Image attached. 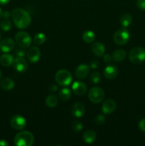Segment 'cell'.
<instances>
[{
    "label": "cell",
    "mask_w": 145,
    "mask_h": 146,
    "mask_svg": "<svg viewBox=\"0 0 145 146\" xmlns=\"http://www.w3.org/2000/svg\"><path fill=\"white\" fill-rule=\"evenodd\" d=\"M130 34L126 28L120 29L115 32L114 35V41L118 45H125L129 41Z\"/></svg>",
    "instance_id": "7"
},
{
    "label": "cell",
    "mask_w": 145,
    "mask_h": 146,
    "mask_svg": "<svg viewBox=\"0 0 145 146\" xmlns=\"http://www.w3.org/2000/svg\"><path fill=\"white\" fill-rule=\"evenodd\" d=\"M1 70H0V78H1Z\"/></svg>",
    "instance_id": "41"
},
{
    "label": "cell",
    "mask_w": 145,
    "mask_h": 146,
    "mask_svg": "<svg viewBox=\"0 0 145 146\" xmlns=\"http://www.w3.org/2000/svg\"><path fill=\"white\" fill-rule=\"evenodd\" d=\"M90 67L85 64H82L78 66L75 70V75L80 79H84L89 74Z\"/></svg>",
    "instance_id": "14"
},
{
    "label": "cell",
    "mask_w": 145,
    "mask_h": 146,
    "mask_svg": "<svg viewBox=\"0 0 145 146\" xmlns=\"http://www.w3.org/2000/svg\"><path fill=\"white\" fill-rule=\"evenodd\" d=\"M34 143V135L28 131H21L14 138V144L17 146H31Z\"/></svg>",
    "instance_id": "2"
},
{
    "label": "cell",
    "mask_w": 145,
    "mask_h": 146,
    "mask_svg": "<svg viewBox=\"0 0 145 146\" xmlns=\"http://www.w3.org/2000/svg\"><path fill=\"white\" fill-rule=\"evenodd\" d=\"M132 21V17L130 14H125L121 17L120 23L121 25L125 28L129 27Z\"/></svg>",
    "instance_id": "24"
},
{
    "label": "cell",
    "mask_w": 145,
    "mask_h": 146,
    "mask_svg": "<svg viewBox=\"0 0 145 146\" xmlns=\"http://www.w3.org/2000/svg\"><path fill=\"white\" fill-rule=\"evenodd\" d=\"M15 40L18 46L24 48L29 47L32 42L31 36L26 31H18L15 35Z\"/></svg>",
    "instance_id": "5"
},
{
    "label": "cell",
    "mask_w": 145,
    "mask_h": 146,
    "mask_svg": "<svg viewBox=\"0 0 145 146\" xmlns=\"http://www.w3.org/2000/svg\"><path fill=\"white\" fill-rule=\"evenodd\" d=\"M136 7L142 11H145V0H137Z\"/></svg>",
    "instance_id": "32"
},
{
    "label": "cell",
    "mask_w": 145,
    "mask_h": 146,
    "mask_svg": "<svg viewBox=\"0 0 145 146\" xmlns=\"http://www.w3.org/2000/svg\"><path fill=\"white\" fill-rule=\"evenodd\" d=\"M85 112V106L80 102H77L73 104L71 108V113L75 118H81L84 115Z\"/></svg>",
    "instance_id": "13"
},
{
    "label": "cell",
    "mask_w": 145,
    "mask_h": 146,
    "mask_svg": "<svg viewBox=\"0 0 145 146\" xmlns=\"http://www.w3.org/2000/svg\"><path fill=\"white\" fill-rule=\"evenodd\" d=\"M112 56L109 54H104V56H103V61L105 63H107V64H109V63L111 62L112 61Z\"/></svg>",
    "instance_id": "33"
},
{
    "label": "cell",
    "mask_w": 145,
    "mask_h": 146,
    "mask_svg": "<svg viewBox=\"0 0 145 146\" xmlns=\"http://www.w3.org/2000/svg\"><path fill=\"white\" fill-rule=\"evenodd\" d=\"M105 122V117L104 115H98L95 117V123L97 125H102Z\"/></svg>",
    "instance_id": "30"
},
{
    "label": "cell",
    "mask_w": 145,
    "mask_h": 146,
    "mask_svg": "<svg viewBox=\"0 0 145 146\" xmlns=\"http://www.w3.org/2000/svg\"><path fill=\"white\" fill-rule=\"evenodd\" d=\"M90 68H92V69H95V68H98V67L99 66V62L96 60H92L90 62Z\"/></svg>",
    "instance_id": "35"
},
{
    "label": "cell",
    "mask_w": 145,
    "mask_h": 146,
    "mask_svg": "<svg viewBox=\"0 0 145 146\" xmlns=\"http://www.w3.org/2000/svg\"><path fill=\"white\" fill-rule=\"evenodd\" d=\"M126 51L123 49H116L112 52V58L116 62H121L126 58Z\"/></svg>",
    "instance_id": "20"
},
{
    "label": "cell",
    "mask_w": 145,
    "mask_h": 146,
    "mask_svg": "<svg viewBox=\"0 0 145 146\" xmlns=\"http://www.w3.org/2000/svg\"><path fill=\"white\" fill-rule=\"evenodd\" d=\"M0 39H1V34H0Z\"/></svg>",
    "instance_id": "42"
},
{
    "label": "cell",
    "mask_w": 145,
    "mask_h": 146,
    "mask_svg": "<svg viewBox=\"0 0 145 146\" xmlns=\"http://www.w3.org/2000/svg\"><path fill=\"white\" fill-rule=\"evenodd\" d=\"M117 107L116 102L113 99H107L102 105V111L104 114H110L115 111Z\"/></svg>",
    "instance_id": "11"
},
{
    "label": "cell",
    "mask_w": 145,
    "mask_h": 146,
    "mask_svg": "<svg viewBox=\"0 0 145 146\" xmlns=\"http://www.w3.org/2000/svg\"><path fill=\"white\" fill-rule=\"evenodd\" d=\"M0 27L3 31H9L11 28V22L9 19H4L0 22Z\"/></svg>",
    "instance_id": "27"
},
{
    "label": "cell",
    "mask_w": 145,
    "mask_h": 146,
    "mask_svg": "<svg viewBox=\"0 0 145 146\" xmlns=\"http://www.w3.org/2000/svg\"><path fill=\"white\" fill-rule=\"evenodd\" d=\"M58 98L54 95H49L45 99V104L49 108H54L58 104Z\"/></svg>",
    "instance_id": "25"
},
{
    "label": "cell",
    "mask_w": 145,
    "mask_h": 146,
    "mask_svg": "<svg viewBox=\"0 0 145 146\" xmlns=\"http://www.w3.org/2000/svg\"><path fill=\"white\" fill-rule=\"evenodd\" d=\"M91 48H92V51L93 52V54L96 56L101 57L105 54V47L102 43L95 42L94 44H92Z\"/></svg>",
    "instance_id": "17"
},
{
    "label": "cell",
    "mask_w": 145,
    "mask_h": 146,
    "mask_svg": "<svg viewBox=\"0 0 145 146\" xmlns=\"http://www.w3.org/2000/svg\"><path fill=\"white\" fill-rule=\"evenodd\" d=\"M14 81L10 78H4L0 82V86L4 91H11L14 88Z\"/></svg>",
    "instance_id": "18"
},
{
    "label": "cell",
    "mask_w": 145,
    "mask_h": 146,
    "mask_svg": "<svg viewBox=\"0 0 145 146\" xmlns=\"http://www.w3.org/2000/svg\"><path fill=\"white\" fill-rule=\"evenodd\" d=\"M9 143L6 140L1 139L0 140V146H8Z\"/></svg>",
    "instance_id": "37"
},
{
    "label": "cell",
    "mask_w": 145,
    "mask_h": 146,
    "mask_svg": "<svg viewBox=\"0 0 145 146\" xmlns=\"http://www.w3.org/2000/svg\"><path fill=\"white\" fill-rule=\"evenodd\" d=\"M82 139H83L84 142H85L86 143H92L96 139V133L92 130H88L83 133Z\"/></svg>",
    "instance_id": "19"
},
{
    "label": "cell",
    "mask_w": 145,
    "mask_h": 146,
    "mask_svg": "<svg viewBox=\"0 0 145 146\" xmlns=\"http://www.w3.org/2000/svg\"><path fill=\"white\" fill-rule=\"evenodd\" d=\"M100 74L98 72H92L90 76V81L93 84H97L100 81Z\"/></svg>",
    "instance_id": "28"
},
{
    "label": "cell",
    "mask_w": 145,
    "mask_h": 146,
    "mask_svg": "<svg viewBox=\"0 0 145 146\" xmlns=\"http://www.w3.org/2000/svg\"><path fill=\"white\" fill-rule=\"evenodd\" d=\"M82 128H83V125H82V123L80 121H75L72 123V129L75 132H80L82 131Z\"/></svg>",
    "instance_id": "29"
},
{
    "label": "cell",
    "mask_w": 145,
    "mask_h": 146,
    "mask_svg": "<svg viewBox=\"0 0 145 146\" xmlns=\"http://www.w3.org/2000/svg\"><path fill=\"white\" fill-rule=\"evenodd\" d=\"M59 98L63 101H68L70 100L72 96V92L71 90L68 88H63L59 91Z\"/></svg>",
    "instance_id": "23"
},
{
    "label": "cell",
    "mask_w": 145,
    "mask_h": 146,
    "mask_svg": "<svg viewBox=\"0 0 145 146\" xmlns=\"http://www.w3.org/2000/svg\"><path fill=\"white\" fill-rule=\"evenodd\" d=\"M88 98L93 104H99L105 98V92L100 87H92L88 93Z\"/></svg>",
    "instance_id": "6"
},
{
    "label": "cell",
    "mask_w": 145,
    "mask_h": 146,
    "mask_svg": "<svg viewBox=\"0 0 145 146\" xmlns=\"http://www.w3.org/2000/svg\"><path fill=\"white\" fill-rule=\"evenodd\" d=\"M58 90V86H57L55 84H52V85L50 86V91H52V92H55Z\"/></svg>",
    "instance_id": "36"
},
{
    "label": "cell",
    "mask_w": 145,
    "mask_h": 146,
    "mask_svg": "<svg viewBox=\"0 0 145 146\" xmlns=\"http://www.w3.org/2000/svg\"><path fill=\"white\" fill-rule=\"evenodd\" d=\"M27 58H28V61L31 63H36L38 61L41 57V51H40L39 48L36 46H33L28 49L27 51Z\"/></svg>",
    "instance_id": "12"
},
{
    "label": "cell",
    "mask_w": 145,
    "mask_h": 146,
    "mask_svg": "<svg viewBox=\"0 0 145 146\" xmlns=\"http://www.w3.org/2000/svg\"><path fill=\"white\" fill-rule=\"evenodd\" d=\"M15 47V43L11 38H5L0 41V51L8 53L12 51Z\"/></svg>",
    "instance_id": "10"
},
{
    "label": "cell",
    "mask_w": 145,
    "mask_h": 146,
    "mask_svg": "<svg viewBox=\"0 0 145 146\" xmlns=\"http://www.w3.org/2000/svg\"><path fill=\"white\" fill-rule=\"evenodd\" d=\"M118 74V68L115 65H108L104 70V76L109 80L116 78Z\"/></svg>",
    "instance_id": "16"
},
{
    "label": "cell",
    "mask_w": 145,
    "mask_h": 146,
    "mask_svg": "<svg viewBox=\"0 0 145 146\" xmlns=\"http://www.w3.org/2000/svg\"><path fill=\"white\" fill-rule=\"evenodd\" d=\"M26 50L25 48H22V47H18V48H16L15 51V54L17 56L19 57H24L26 56Z\"/></svg>",
    "instance_id": "31"
},
{
    "label": "cell",
    "mask_w": 145,
    "mask_h": 146,
    "mask_svg": "<svg viewBox=\"0 0 145 146\" xmlns=\"http://www.w3.org/2000/svg\"><path fill=\"white\" fill-rule=\"evenodd\" d=\"M11 17L16 27L18 29H26L30 25L31 17L29 13L21 8H15L12 10Z\"/></svg>",
    "instance_id": "1"
},
{
    "label": "cell",
    "mask_w": 145,
    "mask_h": 146,
    "mask_svg": "<svg viewBox=\"0 0 145 146\" xmlns=\"http://www.w3.org/2000/svg\"><path fill=\"white\" fill-rule=\"evenodd\" d=\"M11 127L15 130H22L26 125V121L23 116L20 115H16L11 118L10 121Z\"/></svg>",
    "instance_id": "8"
},
{
    "label": "cell",
    "mask_w": 145,
    "mask_h": 146,
    "mask_svg": "<svg viewBox=\"0 0 145 146\" xmlns=\"http://www.w3.org/2000/svg\"><path fill=\"white\" fill-rule=\"evenodd\" d=\"M129 58L134 64H140L145 60V50L142 47L132 48L129 54Z\"/></svg>",
    "instance_id": "4"
},
{
    "label": "cell",
    "mask_w": 145,
    "mask_h": 146,
    "mask_svg": "<svg viewBox=\"0 0 145 146\" xmlns=\"http://www.w3.org/2000/svg\"><path fill=\"white\" fill-rule=\"evenodd\" d=\"M10 16H11V14H10V13L9 11H6L4 12H3V17L4 19H9L10 17Z\"/></svg>",
    "instance_id": "38"
},
{
    "label": "cell",
    "mask_w": 145,
    "mask_h": 146,
    "mask_svg": "<svg viewBox=\"0 0 145 146\" xmlns=\"http://www.w3.org/2000/svg\"><path fill=\"white\" fill-rule=\"evenodd\" d=\"M10 0H0V4L1 5H5V4H8Z\"/></svg>",
    "instance_id": "39"
},
{
    "label": "cell",
    "mask_w": 145,
    "mask_h": 146,
    "mask_svg": "<svg viewBox=\"0 0 145 146\" xmlns=\"http://www.w3.org/2000/svg\"><path fill=\"white\" fill-rule=\"evenodd\" d=\"M46 40V36L43 33H38L35 35L34 38V43L36 45H41L44 44Z\"/></svg>",
    "instance_id": "26"
},
{
    "label": "cell",
    "mask_w": 145,
    "mask_h": 146,
    "mask_svg": "<svg viewBox=\"0 0 145 146\" xmlns=\"http://www.w3.org/2000/svg\"><path fill=\"white\" fill-rule=\"evenodd\" d=\"M55 81L62 86H68L72 82V75L66 69H61L57 71L55 76Z\"/></svg>",
    "instance_id": "3"
},
{
    "label": "cell",
    "mask_w": 145,
    "mask_h": 146,
    "mask_svg": "<svg viewBox=\"0 0 145 146\" xmlns=\"http://www.w3.org/2000/svg\"><path fill=\"white\" fill-rule=\"evenodd\" d=\"M72 91L78 96L85 95L87 91V86L84 83L81 81H75L72 85Z\"/></svg>",
    "instance_id": "15"
},
{
    "label": "cell",
    "mask_w": 145,
    "mask_h": 146,
    "mask_svg": "<svg viewBox=\"0 0 145 146\" xmlns=\"http://www.w3.org/2000/svg\"><path fill=\"white\" fill-rule=\"evenodd\" d=\"M1 17H3V11L1 9V8H0V19H1Z\"/></svg>",
    "instance_id": "40"
},
{
    "label": "cell",
    "mask_w": 145,
    "mask_h": 146,
    "mask_svg": "<svg viewBox=\"0 0 145 146\" xmlns=\"http://www.w3.org/2000/svg\"><path fill=\"white\" fill-rule=\"evenodd\" d=\"M82 40L87 44H90L92 43L95 40V33L90 30L85 31L82 34Z\"/></svg>",
    "instance_id": "22"
},
{
    "label": "cell",
    "mask_w": 145,
    "mask_h": 146,
    "mask_svg": "<svg viewBox=\"0 0 145 146\" xmlns=\"http://www.w3.org/2000/svg\"><path fill=\"white\" fill-rule=\"evenodd\" d=\"M139 128L142 132L145 133V118L141 120L139 122Z\"/></svg>",
    "instance_id": "34"
},
{
    "label": "cell",
    "mask_w": 145,
    "mask_h": 146,
    "mask_svg": "<svg viewBox=\"0 0 145 146\" xmlns=\"http://www.w3.org/2000/svg\"><path fill=\"white\" fill-rule=\"evenodd\" d=\"M14 57L12 55L9 54H4L0 57V63L4 67H9L13 64Z\"/></svg>",
    "instance_id": "21"
},
{
    "label": "cell",
    "mask_w": 145,
    "mask_h": 146,
    "mask_svg": "<svg viewBox=\"0 0 145 146\" xmlns=\"http://www.w3.org/2000/svg\"><path fill=\"white\" fill-rule=\"evenodd\" d=\"M12 64L14 69L19 73H24L28 69V63L24 57L17 56L14 59Z\"/></svg>",
    "instance_id": "9"
}]
</instances>
